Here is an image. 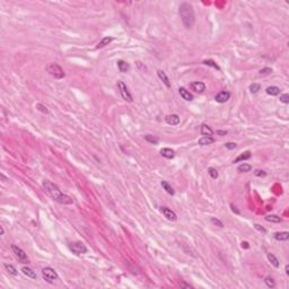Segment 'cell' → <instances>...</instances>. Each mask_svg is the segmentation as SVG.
Returning <instances> with one entry per match:
<instances>
[{"instance_id":"6da1fadb","label":"cell","mask_w":289,"mask_h":289,"mask_svg":"<svg viewBox=\"0 0 289 289\" xmlns=\"http://www.w3.org/2000/svg\"><path fill=\"white\" fill-rule=\"evenodd\" d=\"M42 185H43V188H44L46 192L49 193V195L51 198L58 203H60V204H71V203H74V200H72L71 197L67 195V194H63L60 191V189L51 181L45 180V181H43Z\"/></svg>"},{"instance_id":"7a4b0ae2","label":"cell","mask_w":289,"mask_h":289,"mask_svg":"<svg viewBox=\"0 0 289 289\" xmlns=\"http://www.w3.org/2000/svg\"><path fill=\"white\" fill-rule=\"evenodd\" d=\"M178 14L183 22V25L185 26L188 30L192 28L195 22V16H194V10H193L192 5H190L189 2H183L180 5L178 8Z\"/></svg>"},{"instance_id":"3957f363","label":"cell","mask_w":289,"mask_h":289,"mask_svg":"<svg viewBox=\"0 0 289 289\" xmlns=\"http://www.w3.org/2000/svg\"><path fill=\"white\" fill-rule=\"evenodd\" d=\"M46 71H48L53 78H56V79H62V78L65 77V71H63V69H62L58 63H54V62L48 63V66H46Z\"/></svg>"},{"instance_id":"277c9868","label":"cell","mask_w":289,"mask_h":289,"mask_svg":"<svg viewBox=\"0 0 289 289\" xmlns=\"http://www.w3.org/2000/svg\"><path fill=\"white\" fill-rule=\"evenodd\" d=\"M42 277H43V279L45 280V281H48L49 284L54 282V281L59 278V276H58L56 270L50 268V267H45V268L42 269Z\"/></svg>"},{"instance_id":"5b68a950","label":"cell","mask_w":289,"mask_h":289,"mask_svg":"<svg viewBox=\"0 0 289 289\" xmlns=\"http://www.w3.org/2000/svg\"><path fill=\"white\" fill-rule=\"evenodd\" d=\"M11 251L14 252L15 256L18 259V261H19L20 263H28L30 262V260L27 258L26 253L20 247H18L17 245H11Z\"/></svg>"},{"instance_id":"8992f818","label":"cell","mask_w":289,"mask_h":289,"mask_svg":"<svg viewBox=\"0 0 289 289\" xmlns=\"http://www.w3.org/2000/svg\"><path fill=\"white\" fill-rule=\"evenodd\" d=\"M117 87H119V89H120L122 98H123L124 101L129 102V103L132 102V96H131V94H130V91H129V89H128L127 85H126L122 80H119L117 81Z\"/></svg>"},{"instance_id":"52a82bcc","label":"cell","mask_w":289,"mask_h":289,"mask_svg":"<svg viewBox=\"0 0 289 289\" xmlns=\"http://www.w3.org/2000/svg\"><path fill=\"white\" fill-rule=\"evenodd\" d=\"M69 249L72 251V253L77 254V255H80V254H85L87 252V247L85 246V244L81 243V242H75V243H71Z\"/></svg>"},{"instance_id":"ba28073f","label":"cell","mask_w":289,"mask_h":289,"mask_svg":"<svg viewBox=\"0 0 289 289\" xmlns=\"http://www.w3.org/2000/svg\"><path fill=\"white\" fill-rule=\"evenodd\" d=\"M160 211H162L163 215H164L168 220H171V221H175V220L178 219L176 213L174 212L173 210H171L169 208H167V207H162V208H160Z\"/></svg>"},{"instance_id":"9c48e42d","label":"cell","mask_w":289,"mask_h":289,"mask_svg":"<svg viewBox=\"0 0 289 289\" xmlns=\"http://www.w3.org/2000/svg\"><path fill=\"white\" fill-rule=\"evenodd\" d=\"M229 97H230V93L226 91H219L218 94L216 95L215 100H216V102H218V103H226L229 100Z\"/></svg>"},{"instance_id":"30bf717a","label":"cell","mask_w":289,"mask_h":289,"mask_svg":"<svg viewBox=\"0 0 289 289\" xmlns=\"http://www.w3.org/2000/svg\"><path fill=\"white\" fill-rule=\"evenodd\" d=\"M165 121L169 126H178L180 123V117L178 114H169V115H166Z\"/></svg>"},{"instance_id":"8fae6325","label":"cell","mask_w":289,"mask_h":289,"mask_svg":"<svg viewBox=\"0 0 289 289\" xmlns=\"http://www.w3.org/2000/svg\"><path fill=\"white\" fill-rule=\"evenodd\" d=\"M191 88H192V91H197V93H202L206 91V85L202 81H194L191 84Z\"/></svg>"},{"instance_id":"7c38bea8","label":"cell","mask_w":289,"mask_h":289,"mask_svg":"<svg viewBox=\"0 0 289 289\" xmlns=\"http://www.w3.org/2000/svg\"><path fill=\"white\" fill-rule=\"evenodd\" d=\"M178 93H180V95H181V97H182L183 100H185V101H192L193 100V95L192 94H190V91H186L184 87H181V88H178Z\"/></svg>"},{"instance_id":"4fadbf2b","label":"cell","mask_w":289,"mask_h":289,"mask_svg":"<svg viewBox=\"0 0 289 289\" xmlns=\"http://www.w3.org/2000/svg\"><path fill=\"white\" fill-rule=\"evenodd\" d=\"M160 155L163 157L167 158V159H172V158L175 157V152L171 148H163L160 150Z\"/></svg>"},{"instance_id":"5bb4252c","label":"cell","mask_w":289,"mask_h":289,"mask_svg":"<svg viewBox=\"0 0 289 289\" xmlns=\"http://www.w3.org/2000/svg\"><path fill=\"white\" fill-rule=\"evenodd\" d=\"M22 272L25 274V276H27L28 278H30V279H37V276H36L35 271H33L28 267H23L22 268Z\"/></svg>"},{"instance_id":"9a60e30c","label":"cell","mask_w":289,"mask_h":289,"mask_svg":"<svg viewBox=\"0 0 289 289\" xmlns=\"http://www.w3.org/2000/svg\"><path fill=\"white\" fill-rule=\"evenodd\" d=\"M157 75H158V77H159V79L165 84V86L167 87V88H171V82H169V79H168V77L166 76V74H165L163 70H158Z\"/></svg>"},{"instance_id":"2e32d148","label":"cell","mask_w":289,"mask_h":289,"mask_svg":"<svg viewBox=\"0 0 289 289\" xmlns=\"http://www.w3.org/2000/svg\"><path fill=\"white\" fill-rule=\"evenodd\" d=\"M114 40L112 36H106V37H103L100 42H98V44L96 45V49H102V48H104V46L108 45L110 43H111L112 41Z\"/></svg>"},{"instance_id":"e0dca14e","label":"cell","mask_w":289,"mask_h":289,"mask_svg":"<svg viewBox=\"0 0 289 289\" xmlns=\"http://www.w3.org/2000/svg\"><path fill=\"white\" fill-rule=\"evenodd\" d=\"M274 239L279 241V242H284V241H287L289 238V233L288 232H278V233H274L273 235Z\"/></svg>"},{"instance_id":"ac0fdd59","label":"cell","mask_w":289,"mask_h":289,"mask_svg":"<svg viewBox=\"0 0 289 289\" xmlns=\"http://www.w3.org/2000/svg\"><path fill=\"white\" fill-rule=\"evenodd\" d=\"M215 142V139L212 137H209V136H203L201 139H199V145L200 146H208Z\"/></svg>"},{"instance_id":"d6986e66","label":"cell","mask_w":289,"mask_h":289,"mask_svg":"<svg viewBox=\"0 0 289 289\" xmlns=\"http://www.w3.org/2000/svg\"><path fill=\"white\" fill-rule=\"evenodd\" d=\"M200 132H201L202 136H209V137H211L213 133L212 129L209 127V126H207V124H202V126H201Z\"/></svg>"},{"instance_id":"ffe728a7","label":"cell","mask_w":289,"mask_h":289,"mask_svg":"<svg viewBox=\"0 0 289 289\" xmlns=\"http://www.w3.org/2000/svg\"><path fill=\"white\" fill-rule=\"evenodd\" d=\"M117 67H119V70L121 71V72H127V71L130 69L129 63H128L127 61H124V60L117 61Z\"/></svg>"},{"instance_id":"44dd1931","label":"cell","mask_w":289,"mask_h":289,"mask_svg":"<svg viewBox=\"0 0 289 289\" xmlns=\"http://www.w3.org/2000/svg\"><path fill=\"white\" fill-rule=\"evenodd\" d=\"M267 94L268 95H271V96H277L280 94V88L277 86H269L267 88Z\"/></svg>"},{"instance_id":"7402d4cb","label":"cell","mask_w":289,"mask_h":289,"mask_svg":"<svg viewBox=\"0 0 289 289\" xmlns=\"http://www.w3.org/2000/svg\"><path fill=\"white\" fill-rule=\"evenodd\" d=\"M4 268H5L6 271H7L9 274H11V276H17V274H18V271L16 270V268L13 265V264L5 263V264H4Z\"/></svg>"},{"instance_id":"603a6c76","label":"cell","mask_w":289,"mask_h":289,"mask_svg":"<svg viewBox=\"0 0 289 289\" xmlns=\"http://www.w3.org/2000/svg\"><path fill=\"white\" fill-rule=\"evenodd\" d=\"M267 258H268V260H269V261H270V263L272 264V265H273L274 268H279V265H280L279 260L277 259V258L274 256L273 254L268 253V255H267Z\"/></svg>"},{"instance_id":"cb8c5ba5","label":"cell","mask_w":289,"mask_h":289,"mask_svg":"<svg viewBox=\"0 0 289 289\" xmlns=\"http://www.w3.org/2000/svg\"><path fill=\"white\" fill-rule=\"evenodd\" d=\"M265 220L270 223H281L282 219L277 215H268V216H265Z\"/></svg>"},{"instance_id":"d4e9b609","label":"cell","mask_w":289,"mask_h":289,"mask_svg":"<svg viewBox=\"0 0 289 289\" xmlns=\"http://www.w3.org/2000/svg\"><path fill=\"white\" fill-rule=\"evenodd\" d=\"M160 184H162L163 189H164V190H165V191H166L168 194L174 195V193H175V192H174V189H173L172 186H171V185H169V184L166 182V181H162V183H160Z\"/></svg>"},{"instance_id":"484cf974","label":"cell","mask_w":289,"mask_h":289,"mask_svg":"<svg viewBox=\"0 0 289 289\" xmlns=\"http://www.w3.org/2000/svg\"><path fill=\"white\" fill-rule=\"evenodd\" d=\"M237 169H238V172H241V173H247L252 169V166L249 165V164H246V163H243V164L239 165Z\"/></svg>"},{"instance_id":"4316f807","label":"cell","mask_w":289,"mask_h":289,"mask_svg":"<svg viewBox=\"0 0 289 289\" xmlns=\"http://www.w3.org/2000/svg\"><path fill=\"white\" fill-rule=\"evenodd\" d=\"M250 158H251V152H244V154H242V155H239L238 157L234 160V163H238V162H241V160H246V159H250Z\"/></svg>"},{"instance_id":"83f0119b","label":"cell","mask_w":289,"mask_h":289,"mask_svg":"<svg viewBox=\"0 0 289 289\" xmlns=\"http://www.w3.org/2000/svg\"><path fill=\"white\" fill-rule=\"evenodd\" d=\"M145 139H146L148 142L152 143V145H157L158 141H159V140H158V138L154 137V136H152V134H146V136H145Z\"/></svg>"},{"instance_id":"f1b7e54d","label":"cell","mask_w":289,"mask_h":289,"mask_svg":"<svg viewBox=\"0 0 289 289\" xmlns=\"http://www.w3.org/2000/svg\"><path fill=\"white\" fill-rule=\"evenodd\" d=\"M260 88H261L260 84H256V82H253V84H251V85H250V91H251L252 94L258 93V91H260Z\"/></svg>"},{"instance_id":"f546056e","label":"cell","mask_w":289,"mask_h":289,"mask_svg":"<svg viewBox=\"0 0 289 289\" xmlns=\"http://www.w3.org/2000/svg\"><path fill=\"white\" fill-rule=\"evenodd\" d=\"M203 65H206V66H210V67H212V68H215V69H217V70H220L219 66L213 60H204V61H203Z\"/></svg>"},{"instance_id":"4dcf8cb0","label":"cell","mask_w":289,"mask_h":289,"mask_svg":"<svg viewBox=\"0 0 289 289\" xmlns=\"http://www.w3.org/2000/svg\"><path fill=\"white\" fill-rule=\"evenodd\" d=\"M264 282H265V285H267L269 288H273L274 286H276V282H274V280L272 277H267L265 280H264Z\"/></svg>"},{"instance_id":"1f68e13d","label":"cell","mask_w":289,"mask_h":289,"mask_svg":"<svg viewBox=\"0 0 289 289\" xmlns=\"http://www.w3.org/2000/svg\"><path fill=\"white\" fill-rule=\"evenodd\" d=\"M208 173H209V175H210V176H211V178H212L213 180L218 178V175H219V174H218V171H217L216 168H213V167H210V168H209V169H208Z\"/></svg>"},{"instance_id":"d6a6232c","label":"cell","mask_w":289,"mask_h":289,"mask_svg":"<svg viewBox=\"0 0 289 289\" xmlns=\"http://www.w3.org/2000/svg\"><path fill=\"white\" fill-rule=\"evenodd\" d=\"M36 108H37L40 112H42V113H44V114H48V113H49V110L46 108V106H44V105L41 104V103H37V104H36Z\"/></svg>"},{"instance_id":"836d02e7","label":"cell","mask_w":289,"mask_h":289,"mask_svg":"<svg viewBox=\"0 0 289 289\" xmlns=\"http://www.w3.org/2000/svg\"><path fill=\"white\" fill-rule=\"evenodd\" d=\"M225 147L227 148V149H229V150H233V149H235V148L237 147V145L235 142H226L225 143Z\"/></svg>"},{"instance_id":"e575fe53","label":"cell","mask_w":289,"mask_h":289,"mask_svg":"<svg viewBox=\"0 0 289 289\" xmlns=\"http://www.w3.org/2000/svg\"><path fill=\"white\" fill-rule=\"evenodd\" d=\"M271 72H272V69L271 68H263V69H261L259 71L260 75H269Z\"/></svg>"},{"instance_id":"d590c367","label":"cell","mask_w":289,"mask_h":289,"mask_svg":"<svg viewBox=\"0 0 289 289\" xmlns=\"http://www.w3.org/2000/svg\"><path fill=\"white\" fill-rule=\"evenodd\" d=\"M280 102H282L285 104H288L289 103V95L288 94H284L280 96Z\"/></svg>"},{"instance_id":"8d00e7d4","label":"cell","mask_w":289,"mask_h":289,"mask_svg":"<svg viewBox=\"0 0 289 289\" xmlns=\"http://www.w3.org/2000/svg\"><path fill=\"white\" fill-rule=\"evenodd\" d=\"M211 223L213 224V225H216V226H218V227H224V224L219 220V219H216V218H211Z\"/></svg>"},{"instance_id":"74e56055","label":"cell","mask_w":289,"mask_h":289,"mask_svg":"<svg viewBox=\"0 0 289 289\" xmlns=\"http://www.w3.org/2000/svg\"><path fill=\"white\" fill-rule=\"evenodd\" d=\"M254 175H255V176H265L267 173L264 172V171H262V169H256V171L254 172Z\"/></svg>"},{"instance_id":"f35d334b","label":"cell","mask_w":289,"mask_h":289,"mask_svg":"<svg viewBox=\"0 0 289 289\" xmlns=\"http://www.w3.org/2000/svg\"><path fill=\"white\" fill-rule=\"evenodd\" d=\"M254 227H255V229H258L259 232H261V233H263V234L267 233V229H264L263 227H261L259 224H254Z\"/></svg>"},{"instance_id":"ab89813d","label":"cell","mask_w":289,"mask_h":289,"mask_svg":"<svg viewBox=\"0 0 289 289\" xmlns=\"http://www.w3.org/2000/svg\"><path fill=\"white\" fill-rule=\"evenodd\" d=\"M180 287L181 288H192V286L190 284H186V282H180Z\"/></svg>"},{"instance_id":"60d3db41","label":"cell","mask_w":289,"mask_h":289,"mask_svg":"<svg viewBox=\"0 0 289 289\" xmlns=\"http://www.w3.org/2000/svg\"><path fill=\"white\" fill-rule=\"evenodd\" d=\"M230 207H232V210H233L234 212H236L237 215H239V210H237L236 207H234V204H230Z\"/></svg>"},{"instance_id":"b9f144b4","label":"cell","mask_w":289,"mask_h":289,"mask_svg":"<svg viewBox=\"0 0 289 289\" xmlns=\"http://www.w3.org/2000/svg\"><path fill=\"white\" fill-rule=\"evenodd\" d=\"M242 247H243V249L244 247H245V249H249V243H247V242H243V243H242Z\"/></svg>"},{"instance_id":"7bdbcfd3","label":"cell","mask_w":289,"mask_h":289,"mask_svg":"<svg viewBox=\"0 0 289 289\" xmlns=\"http://www.w3.org/2000/svg\"><path fill=\"white\" fill-rule=\"evenodd\" d=\"M1 178H2V181H4V182H7V181H8V178H6L5 175L2 174V173H1Z\"/></svg>"},{"instance_id":"ee69618b","label":"cell","mask_w":289,"mask_h":289,"mask_svg":"<svg viewBox=\"0 0 289 289\" xmlns=\"http://www.w3.org/2000/svg\"><path fill=\"white\" fill-rule=\"evenodd\" d=\"M285 270H286V274L288 276V274H289V267H288V265H286V267H285Z\"/></svg>"},{"instance_id":"f6af8a7d","label":"cell","mask_w":289,"mask_h":289,"mask_svg":"<svg viewBox=\"0 0 289 289\" xmlns=\"http://www.w3.org/2000/svg\"><path fill=\"white\" fill-rule=\"evenodd\" d=\"M217 133L223 136V134H227V131H217Z\"/></svg>"},{"instance_id":"bcb514c9","label":"cell","mask_w":289,"mask_h":289,"mask_svg":"<svg viewBox=\"0 0 289 289\" xmlns=\"http://www.w3.org/2000/svg\"><path fill=\"white\" fill-rule=\"evenodd\" d=\"M0 229H1V235H4V234H5V229H4V227L1 226V227H0Z\"/></svg>"}]
</instances>
